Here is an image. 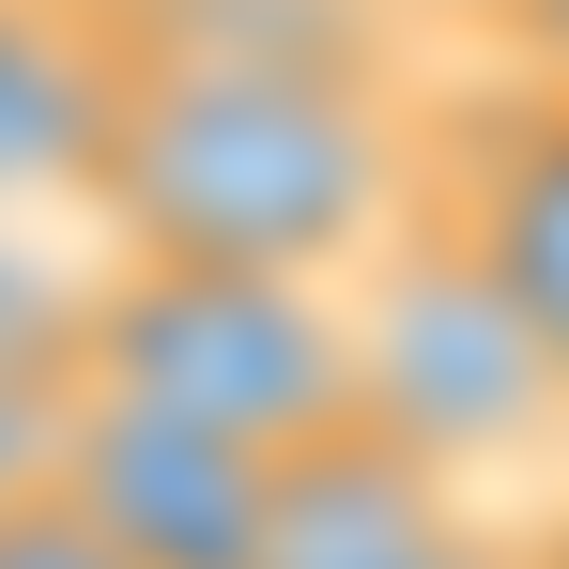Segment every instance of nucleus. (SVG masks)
<instances>
[{
	"mask_svg": "<svg viewBox=\"0 0 569 569\" xmlns=\"http://www.w3.org/2000/svg\"><path fill=\"white\" fill-rule=\"evenodd\" d=\"M62 400H123L216 447H323L355 431V339L339 292H262V278H170V262H93L62 323Z\"/></svg>",
	"mask_w": 569,
	"mask_h": 569,
	"instance_id": "obj_2",
	"label": "nucleus"
},
{
	"mask_svg": "<svg viewBox=\"0 0 569 569\" xmlns=\"http://www.w3.org/2000/svg\"><path fill=\"white\" fill-rule=\"evenodd\" d=\"M416 231L462 262L508 339L569 400V78H492V93H416Z\"/></svg>",
	"mask_w": 569,
	"mask_h": 569,
	"instance_id": "obj_4",
	"label": "nucleus"
},
{
	"mask_svg": "<svg viewBox=\"0 0 569 569\" xmlns=\"http://www.w3.org/2000/svg\"><path fill=\"white\" fill-rule=\"evenodd\" d=\"M492 62H523V78H569V0H508Z\"/></svg>",
	"mask_w": 569,
	"mask_h": 569,
	"instance_id": "obj_12",
	"label": "nucleus"
},
{
	"mask_svg": "<svg viewBox=\"0 0 569 569\" xmlns=\"http://www.w3.org/2000/svg\"><path fill=\"white\" fill-rule=\"evenodd\" d=\"M47 492H62L123 569H262L278 462H262V447H216V431H170V416H123V400H62Z\"/></svg>",
	"mask_w": 569,
	"mask_h": 569,
	"instance_id": "obj_5",
	"label": "nucleus"
},
{
	"mask_svg": "<svg viewBox=\"0 0 569 569\" xmlns=\"http://www.w3.org/2000/svg\"><path fill=\"white\" fill-rule=\"evenodd\" d=\"M123 62H247V78H355L416 93V31L385 0H93Z\"/></svg>",
	"mask_w": 569,
	"mask_h": 569,
	"instance_id": "obj_7",
	"label": "nucleus"
},
{
	"mask_svg": "<svg viewBox=\"0 0 569 569\" xmlns=\"http://www.w3.org/2000/svg\"><path fill=\"white\" fill-rule=\"evenodd\" d=\"M47 447H62V385H0V508L47 492Z\"/></svg>",
	"mask_w": 569,
	"mask_h": 569,
	"instance_id": "obj_11",
	"label": "nucleus"
},
{
	"mask_svg": "<svg viewBox=\"0 0 569 569\" xmlns=\"http://www.w3.org/2000/svg\"><path fill=\"white\" fill-rule=\"evenodd\" d=\"M108 78L123 47L93 0H0V216H78Z\"/></svg>",
	"mask_w": 569,
	"mask_h": 569,
	"instance_id": "obj_8",
	"label": "nucleus"
},
{
	"mask_svg": "<svg viewBox=\"0 0 569 569\" xmlns=\"http://www.w3.org/2000/svg\"><path fill=\"white\" fill-rule=\"evenodd\" d=\"M339 339H355V431H385V447H416L431 477H492L523 462V447H569V400L555 370L508 339V308L400 216V247H385L370 278L339 292Z\"/></svg>",
	"mask_w": 569,
	"mask_h": 569,
	"instance_id": "obj_3",
	"label": "nucleus"
},
{
	"mask_svg": "<svg viewBox=\"0 0 569 569\" xmlns=\"http://www.w3.org/2000/svg\"><path fill=\"white\" fill-rule=\"evenodd\" d=\"M78 278L47 247V216H0V385H62V323H78Z\"/></svg>",
	"mask_w": 569,
	"mask_h": 569,
	"instance_id": "obj_9",
	"label": "nucleus"
},
{
	"mask_svg": "<svg viewBox=\"0 0 569 569\" xmlns=\"http://www.w3.org/2000/svg\"><path fill=\"white\" fill-rule=\"evenodd\" d=\"M78 216H93V262L355 292L416 216V93L247 78V62H123Z\"/></svg>",
	"mask_w": 569,
	"mask_h": 569,
	"instance_id": "obj_1",
	"label": "nucleus"
},
{
	"mask_svg": "<svg viewBox=\"0 0 569 569\" xmlns=\"http://www.w3.org/2000/svg\"><path fill=\"white\" fill-rule=\"evenodd\" d=\"M262 569H523V539L477 508L462 477H431L385 431H323L278 462L262 508Z\"/></svg>",
	"mask_w": 569,
	"mask_h": 569,
	"instance_id": "obj_6",
	"label": "nucleus"
},
{
	"mask_svg": "<svg viewBox=\"0 0 569 569\" xmlns=\"http://www.w3.org/2000/svg\"><path fill=\"white\" fill-rule=\"evenodd\" d=\"M0 569H123V555H108L62 492H16V508H0Z\"/></svg>",
	"mask_w": 569,
	"mask_h": 569,
	"instance_id": "obj_10",
	"label": "nucleus"
},
{
	"mask_svg": "<svg viewBox=\"0 0 569 569\" xmlns=\"http://www.w3.org/2000/svg\"><path fill=\"white\" fill-rule=\"evenodd\" d=\"M385 16H400L416 47H447V31H477V47H492V31H508V0H385Z\"/></svg>",
	"mask_w": 569,
	"mask_h": 569,
	"instance_id": "obj_13",
	"label": "nucleus"
}]
</instances>
